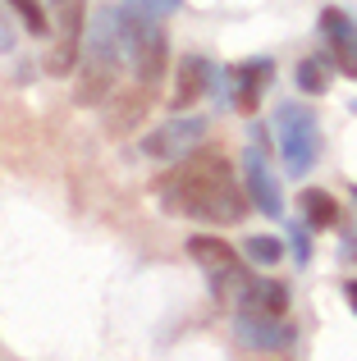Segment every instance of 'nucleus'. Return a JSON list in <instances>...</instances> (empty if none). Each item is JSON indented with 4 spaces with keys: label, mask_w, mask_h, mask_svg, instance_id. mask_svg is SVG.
<instances>
[{
    "label": "nucleus",
    "mask_w": 357,
    "mask_h": 361,
    "mask_svg": "<svg viewBox=\"0 0 357 361\" xmlns=\"http://www.w3.org/2000/svg\"><path fill=\"white\" fill-rule=\"evenodd\" d=\"M206 137V119H174V123H165V128H156V133H147L143 137V151L147 156H156V160H183V156H193V147Z\"/></svg>",
    "instance_id": "nucleus-8"
},
{
    "label": "nucleus",
    "mask_w": 357,
    "mask_h": 361,
    "mask_svg": "<svg viewBox=\"0 0 357 361\" xmlns=\"http://www.w3.org/2000/svg\"><path fill=\"white\" fill-rule=\"evenodd\" d=\"M115 27H119L124 55L138 69V82H143V87H156L161 73H165V55H170L165 27H161V18H156V9L147 5V0H128V5H119Z\"/></svg>",
    "instance_id": "nucleus-2"
},
{
    "label": "nucleus",
    "mask_w": 357,
    "mask_h": 361,
    "mask_svg": "<svg viewBox=\"0 0 357 361\" xmlns=\"http://www.w3.org/2000/svg\"><path fill=\"white\" fill-rule=\"evenodd\" d=\"M234 334H238V343L248 348V353H270V357H284L289 348H294V329H289V320L238 316Z\"/></svg>",
    "instance_id": "nucleus-9"
},
{
    "label": "nucleus",
    "mask_w": 357,
    "mask_h": 361,
    "mask_svg": "<svg viewBox=\"0 0 357 361\" xmlns=\"http://www.w3.org/2000/svg\"><path fill=\"white\" fill-rule=\"evenodd\" d=\"M349 252H353V256H357V224H353V243H349Z\"/></svg>",
    "instance_id": "nucleus-20"
},
{
    "label": "nucleus",
    "mask_w": 357,
    "mask_h": 361,
    "mask_svg": "<svg viewBox=\"0 0 357 361\" xmlns=\"http://www.w3.org/2000/svg\"><path fill=\"white\" fill-rule=\"evenodd\" d=\"M229 73V106L234 110H243V115H252L257 110V101H261V87L270 82V64L261 60V64H238V69H224Z\"/></svg>",
    "instance_id": "nucleus-12"
},
{
    "label": "nucleus",
    "mask_w": 357,
    "mask_h": 361,
    "mask_svg": "<svg viewBox=\"0 0 357 361\" xmlns=\"http://www.w3.org/2000/svg\"><path fill=\"white\" fill-rule=\"evenodd\" d=\"M220 64L202 60V55H183L178 60V73H174V110H188L202 92H211V78Z\"/></svg>",
    "instance_id": "nucleus-11"
},
{
    "label": "nucleus",
    "mask_w": 357,
    "mask_h": 361,
    "mask_svg": "<svg viewBox=\"0 0 357 361\" xmlns=\"http://www.w3.org/2000/svg\"><path fill=\"white\" fill-rule=\"evenodd\" d=\"M344 298H349V302H353V311H357V279L344 283Z\"/></svg>",
    "instance_id": "nucleus-19"
},
{
    "label": "nucleus",
    "mask_w": 357,
    "mask_h": 361,
    "mask_svg": "<svg viewBox=\"0 0 357 361\" xmlns=\"http://www.w3.org/2000/svg\"><path fill=\"white\" fill-rule=\"evenodd\" d=\"M325 82H330V69H325V60H303L298 64V87L303 92H325Z\"/></svg>",
    "instance_id": "nucleus-16"
},
{
    "label": "nucleus",
    "mask_w": 357,
    "mask_h": 361,
    "mask_svg": "<svg viewBox=\"0 0 357 361\" xmlns=\"http://www.w3.org/2000/svg\"><path fill=\"white\" fill-rule=\"evenodd\" d=\"M119 55H124L119 27H115V18L101 14L97 27H92V37H87V55H83V82H78V101L83 106H97V101H106L110 92H115Z\"/></svg>",
    "instance_id": "nucleus-3"
},
{
    "label": "nucleus",
    "mask_w": 357,
    "mask_h": 361,
    "mask_svg": "<svg viewBox=\"0 0 357 361\" xmlns=\"http://www.w3.org/2000/svg\"><path fill=\"white\" fill-rule=\"evenodd\" d=\"M188 252H193V261L202 265V270H211V283L215 293H220V302H238L243 288H248V274H243V261L229 252V243L224 238H193L188 243Z\"/></svg>",
    "instance_id": "nucleus-5"
},
{
    "label": "nucleus",
    "mask_w": 357,
    "mask_h": 361,
    "mask_svg": "<svg viewBox=\"0 0 357 361\" xmlns=\"http://www.w3.org/2000/svg\"><path fill=\"white\" fill-rule=\"evenodd\" d=\"M303 215L312 229H330L334 220H339V202H334L330 192H321V188H307L303 192Z\"/></svg>",
    "instance_id": "nucleus-14"
},
{
    "label": "nucleus",
    "mask_w": 357,
    "mask_h": 361,
    "mask_svg": "<svg viewBox=\"0 0 357 361\" xmlns=\"http://www.w3.org/2000/svg\"><path fill=\"white\" fill-rule=\"evenodd\" d=\"M83 5H87V0H51L55 23H60V42H55L51 64H46L51 73H69L73 64L83 60L78 55V46H83Z\"/></svg>",
    "instance_id": "nucleus-7"
},
{
    "label": "nucleus",
    "mask_w": 357,
    "mask_h": 361,
    "mask_svg": "<svg viewBox=\"0 0 357 361\" xmlns=\"http://www.w3.org/2000/svg\"><path fill=\"white\" fill-rule=\"evenodd\" d=\"M275 133H279V151H284V165L294 178H303L307 169L321 156V128H316V115L298 101H284L275 110Z\"/></svg>",
    "instance_id": "nucleus-4"
},
{
    "label": "nucleus",
    "mask_w": 357,
    "mask_h": 361,
    "mask_svg": "<svg viewBox=\"0 0 357 361\" xmlns=\"http://www.w3.org/2000/svg\"><path fill=\"white\" fill-rule=\"evenodd\" d=\"M307 229H312V224H289V238H294V256H298V261L312 256V238H307Z\"/></svg>",
    "instance_id": "nucleus-17"
},
{
    "label": "nucleus",
    "mask_w": 357,
    "mask_h": 361,
    "mask_svg": "<svg viewBox=\"0 0 357 361\" xmlns=\"http://www.w3.org/2000/svg\"><path fill=\"white\" fill-rule=\"evenodd\" d=\"M147 92H152V87H138V92H128V97H115V92H110V133L138 128V119L147 115V106H152Z\"/></svg>",
    "instance_id": "nucleus-13"
},
{
    "label": "nucleus",
    "mask_w": 357,
    "mask_h": 361,
    "mask_svg": "<svg viewBox=\"0 0 357 361\" xmlns=\"http://www.w3.org/2000/svg\"><path fill=\"white\" fill-rule=\"evenodd\" d=\"M243 316H261V320H284L289 316V288L275 279H248L238 298Z\"/></svg>",
    "instance_id": "nucleus-10"
},
{
    "label": "nucleus",
    "mask_w": 357,
    "mask_h": 361,
    "mask_svg": "<svg viewBox=\"0 0 357 361\" xmlns=\"http://www.w3.org/2000/svg\"><path fill=\"white\" fill-rule=\"evenodd\" d=\"M243 174H248V197L257 202L261 215H284V197H279V183L275 174H270V160H266V142H261V133H252L248 142V160H243Z\"/></svg>",
    "instance_id": "nucleus-6"
},
{
    "label": "nucleus",
    "mask_w": 357,
    "mask_h": 361,
    "mask_svg": "<svg viewBox=\"0 0 357 361\" xmlns=\"http://www.w3.org/2000/svg\"><path fill=\"white\" fill-rule=\"evenodd\" d=\"M147 5H152L156 14H170V9H178V0H147Z\"/></svg>",
    "instance_id": "nucleus-18"
},
{
    "label": "nucleus",
    "mask_w": 357,
    "mask_h": 361,
    "mask_svg": "<svg viewBox=\"0 0 357 361\" xmlns=\"http://www.w3.org/2000/svg\"><path fill=\"white\" fill-rule=\"evenodd\" d=\"M243 252H248V261H257V265H275L279 256H284V243L270 238V233H252Z\"/></svg>",
    "instance_id": "nucleus-15"
},
{
    "label": "nucleus",
    "mask_w": 357,
    "mask_h": 361,
    "mask_svg": "<svg viewBox=\"0 0 357 361\" xmlns=\"http://www.w3.org/2000/svg\"><path fill=\"white\" fill-rule=\"evenodd\" d=\"M161 206L170 215H193L206 224H238L248 215V197L234 183V169L215 151L183 156L170 178H161Z\"/></svg>",
    "instance_id": "nucleus-1"
},
{
    "label": "nucleus",
    "mask_w": 357,
    "mask_h": 361,
    "mask_svg": "<svg viewBox=\"0 0 357 361\" xmlns=\"http://www.w3.org/2000/svg\"><path fill=\"white\" fill-rule=\"evenodd\" d=\"M353 197H357V188H353Z\"/></svg>",
    "instance_id": "nucleus-21"
}]
</instances>
